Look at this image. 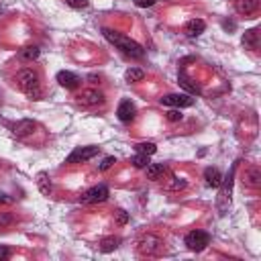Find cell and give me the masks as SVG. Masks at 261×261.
Masks as SVG:
<instances>
[{"label":"cell","instance_id":"obj_1","mask_svg":"<svg viewBox=\"0 0 261 261\" xmlns=\"http://www.w3.org/2000/svg\"><path fill=\"white\" fill-rule=\"evenodd\" d=\"M102 35L111 41L113 45H116L122 53H125V56H129L133 59H141L145 56V49L137 43V41H133V39H129L125 35H120V33H116L113 29H102Z\"/></svg>","mask_w":261,"mask_h":261},{"label":"cell","instance_id":"obj_2","mask_svg":"<svg viewBox=\"0 0 261 261\" xmlns=\"http://www.w3.org/2000/svg\"><path fill=\"white\" fill-rule=\"evenodd\" d=\"M17 84L19 88L29 96L31 100L41 98V84H39V74L35 70H21L17 74Z\"/></svg>","mask_w":261,"mask_h":261},{"label":"cell","instance_id":"obj_3","mask_svg":"<svg viewBox=\"0 0 261 261\" xmlns=\"http://www.w3.org/2000/svg\"><path fill=\"white\" fill-rule=\"evenodd\" d=\"M235 170L237 166H232L229 175L223 177V182H221V192H218V200H216V206H218V212L225 214L229 210V204H231V190H232V177H235Z\"/></svg>","mask_w":261,"mask_h":261},{"label":"cell","instance_id":"obj_4","mask_svg":"<svg viewBox=\"0 0 261 261\" xmlns=\"http://www.w3.org/2000/svg\"><path fill=\"white\" fill-rule=\"evenodd\" d=\"M186 247L190 251H204L206 247L210 245V235L208 232H204V231H192V232H188L186 235Z\"/></svg>","mask_w":261,"mask_h":261},{"label":"cell","instance_id":"obj_5","mask_svg":"<svg viewBox=\"0 0 261 261\" xmlns=\"http://www.w3.org/2000/svg\"><path fill=\"white\" fill-rule=\"evenodd\" d=\"M100 153V147H94V145H90V147H78V149H74L70 155H67V159H65V163H82V161H88V159H92V157H96Z\"/></svg>","mask_w":261,"mask_h":261},{"label":"cell","instance_id":"obj_6","mask_svg":"<svg viewBox=\"0 0 261 261\" xmlns=\"http://www.w3.org/2000/svg\"><path fill=\"white\" fill-rule=\"evenodd\" d=\"M108 194H111L108 188L104 184H100V186H94V188L86 190L84 194L80 196V200L84 202V204H98V202H104L108 198Z\"/></svg>","mask_w":261,"mask_h":261},{"label":"cell","instance_id":"obj_7","mask_svg":"<svg viewBox=\"0 0 261 261\" xmlns=\"http://www.w3.org/2000/svg\"><path fill=\"white\" fill-rule=\"evenodd\" d=\"M78 102L82 106H98V104H104V94L100 90H94V88H88V90H82L78 96Z\"/></svg>","mask_w":261,"mask_h":261},{"label":"cell","instance_id":"obj_8","mask_svg":"<svg viewBox=\"0 0 261 261\" xmlns=\"http://www.w3.org/2000/svg\"><path fill=\"white\" fill-rule=\"evenodd\" d=\"M139 251L143 255H159L163 251V241L153 235H147L139 241Z\"/></svg>","mask_w":261,"mask_h":261},{"label":"cell","instance_id":"obj_9","mask_svg":"<svg viewBox=\"0 0 261 261\" xmlns=\"http://www.w3.org/2000/svg\"><path fill=\"white\" fill-rule=\"evenodd\" d=\"M163 106H174V108H188L194 104V98L190 94H168L159 100Z\"/></svg>","mask_w":261,"mask_h":261},{"label":"cell","instance_id":"obj_10","mask_svg":"<svg viewBox=\"0 0 261 261\" xmlns=\"http://www.w3.org/2000/svg\"><path fill=\"white\" fill-rule=\"evenodd\" d=\"M116 116H118L120 122H131V120H135V116H137L135 104L131 100H122L118 104V108H116Z\"/></svg>","mask_w":261,"mask_h":261},{"label":"cell","instance_id":"obj_11","mask_svg":"<svg viewBox=\"0 0 261 261\" xmlns=\"http://www.w3.org/2000/svg\"><path fill=\"white\" fill-rule=\"evenodd\" d=\"M58 82H59V86L61 88H65V90H76L78 86H80V78L74 74V72H65V70H61V72H58Z\"/></svg>","mask_w":261,"mask_h":261},{"label":"cell","instance_id":"obj_12","mask_svg":"<svg viewBox=\"0 0 261 261\" xmlns=\"http://www.w3.org/2000/svg\"><path fill=\"white\" fill-rule=\"evenodd\" d=\"M259 8V0H235V10L239 15H253Z\"/></svg>","mask_w":261,"mask_h":261},{"label":"cell","instance_id":"obj_13","mask_svg":"<svg viewBox=\"0 0 261 261\" xmlns=\"http://www.w3.org/2000/svg\"><path fill=\"white\" fill-rule=\"evenodd\" d=\"M37 129V125L33 120H19L15 127H12V133H15L17 137H27V135H33Z\"/></svg>","mask_w":261,"mask_h":261},{"label":"cell","instance_id":"obj_14","mask_svg":"<svg viewBox=\"0 0 261 261\" xmlns=\"http://www.w3.org/2000/svg\"><path fill=\"white\" fill-rule=\"evenodd\" d=\"M37 186H39V192H41L43 196H49V194H51L53 186H51V177H49L47 172H39V174H37Z\"/></svg>","mask_w":261,"mask_h":261},{"label":"cell","instance_id":"obj_15","mask_svg":"<svg viewBox=\"0 0 261 261\" xmlns=\"http://www.w3.org/2000/svg\"><path fill=\"white\" fill-rule=\"evenodd\" d=\"M204 180H206V184H208L210 188H218V186H221V182H223V175H221V172H218L216 168H206L204 170Z\"/></svg>","mask_w":261,"mask_h":261},{"label":"cell","instance_id":"obj_16","mask_svg":"<svg viewBox=\"0 0 261 261\" xmlns=\"http://www.w3.org/2000/svg\"><path fill=\"white\" fill-rule=\"evenodd\" d=\"M204 29H206V23H204L202 19H192V21H188V25H186V33H188L190 37L202 35Z\"/></svg>","mask_w":261,"mask_h":261},{"label":"cell","instance_id":"obj_17","mask_svg":"<svg viewBox=\"0 0 261 261\" xmlns=\"http://www.w3.org/2000/svg\"><path fill=\"white\" fill-rule=\"evenodd\" d=\"M39 47H35V45H29V47H23L21 51H19V59L21 61H25V63H29V61H35L37 58H39Z\"/></svg>","mask_w":261,"mask_h":261},{"label":"cell","instance_id":"obj_18","mask_svg":"<svg viewBox=\"0 0 261 261\" xmlns=\"http://www.w3.org/2000/svg\"><path fill=\"white\" fill-rule=\"evenodd\" d=\"M245 184L251 188H259L261 186V172L257 168H249L245 172Z\"/></svg>","mask_w":261,"mask_h":261},{"label":"cell","instance_id":"obj_19","mask_svg":"<svg viewBox=\"0 0 261 261\" xmlns=\"http://www.w3.org/2000/svg\"><path fill=\"white\" fill-rule=\"evenodd\" d=\"M243 45L249 47V49H257L259 47V31L257 29H251L243 35Z\"/></svg>","mask_w":261,"mask_h":261},{"label":"cell","instance_id":"obj_20","mask_svg":"<svg viewBox=\"0 0 261 261\" xmlns=\"http://www.w3.org/2000/svg\"><path fill=\"white\" fill-rule=\"evenodd\" d=\"M177 82H180V86H182V88H186L190 94H200V88H198L196 84H192V80H190L184 72L177 74Z\"/></svg>","mask_w":261,"mask_h":261},{"label":"cell","instance_id":"obj_21","mask_svg":"<svg viewBox=\"0 0 261 261\" xmlns=\"http://www.w3.org/2000/svg\"><path fill=\"white\" fill-rule=\"evenodd\" d=\"M118 245H120V239L118 237H106V239L100 241V251L102 253H111V251L116 249Z\"/></svg>","mask_w":261,"mask_h":261},{"label":"cell","instance_id":"obj_22","mask_svg":"<svg viewBox=\"0 0 261 261\" xmlns=\"http://www.w3.org/2000/svg\"><path fill=\"white\" fill-rule=\"evenodd\" d=\"M145 170H147V177H149V180H159V175L166 172V166H163V163H149Z\"/></svg>","mask_w":261,"mask_h":261},{"label":"cell","instance_id":"obj_23","mask_svg":"<svg viewBox=\"0 0 261 261\" xmlns=\"http://www.w3.org/2000/svg\"><path fill=\"white\" fill-rule=\"evenodd\" d=\"M125 78H127V82H131V84H137V82H143L145 72L139 70V67H131V70H127Z\"/></svg>","mask_w":261,"mask_h":261},{"label":"cell","instance_id":"obj_24","mask_svg":"<svg viewBox=\"0 0 261 261\" xmlns=\"http://www.w3.org/2000/svg\"><path fill=\"white\" fill-rule=\"evenodd\" d=\"M137 153H143V155H153L157 151V145L155 143H137L135 145Z\"/></svg>","mask_w":261,"mask_h":261},{"label":"cell","instance_id":"obj_25","mask_svg":"<svg viewBox=\"0 0 261 261\" xmlns=\"http://www.w3.org/2000/svg\"><path fill=\"white\" fill-rule=\"evenodd\" d=\"M131 163H133V166L135 168H139V170H145L147 166H149V155H143V153H137L133 159H131Z\"/></svg>","mask_w":261,"mask_h":261},{"label":"cell","instance_id":"obj_26","mask_svg":"<svg viewBox=\"0 0 261 261\" xmlns=\"http://www.w3.org/2000/svg\"><path fill=\"white\" fill-rule=\"evenodd\" d=\"M12 223H15V216H12L10 212H0V229L10 227Z\"/></svg>","mask_w":261,"mask_h":261},{"label":"cell","instance_id":"obj_27","mask_svg":"<svg viewBox=\"0 0 261 261\" xmlns=\"http://www.w3.org/2000/svg\"><path fill=\"white\" fill-rule=\"evenodd\" d=\"M115 223L120 225V227H122V225H127V223H129V214H127L125 210H120V208H118V210L115 212Z\"/></svg>","mask_w":261,"mask_h":261},{"label":"cell","instance_id":"obj_28","mask_svg":"<svg viewBox=\"0 0 261 261\" xmlns=\"http://www.w3.org/2000/svg\"><path fill=\"white\" fill-rule=\"evenodd\" d=\"M115 163H116V159H115V157H104V159H102V163L98 166V170H100V172H106V170H111V168L115 166Z\"/></svg>","mask_w":261,"mask_h":261},{"label":"cell","instance_id":"obj_29","mask_svg":"<svg viewBox=\"0 0 261 261\" xmlns=\"http://www.w3.org/2000/svg\"><path fill=\"white\" fill-rule=\"evenodd\" d=\"M65 2L67 4H70L72 8H86L90 2H88V0H65Z\"/></svg>","mask_w":261,"mask_h":261},{"label":"cell","instance_id":"obj_30","mask_svg":"<svg viewBox=\"0 0 261 261\" xmlns=\"http://www.w3.org/2000/svg\"><path fill=\"white\" fill-rule=\"evenodd\" d=\"M168 120L175 122V120H182V113H180V108H174V111L168 113Z\"/></svg>","mask_w":261,"mask_h":261},{"label":"cell","instance_id":"obj_31","mask_svg":"<svg viewBox=\"0 0 261 261\" xmlns=\"http://www.w3.org/2000/svg\"><path fill=\"white\" fill-rule=\"evenodd\" d=\"M155 2H157V0H135V4L139 8H149V6H153Z\"/></svg>","mask_w":261,"mask_h":261},{"label":"cell","instance_id":"obj_32","mask_svg":"<svg viewBox=\"0 0 261 261\" xmlns=\"http://www.w3.org/2000/svg\"><path fill=\"white\" fill-rule=\"evenodd\" d=\"M10 257V249L8 247H2L0 245V261H4V259H8Z\"/></svg>","mask_w":261,"mask_h":261},{"label":"cell","instance_id":"obj_33","mask_svg":"<svg viewBox=\"0 0 261 261\" xmlns=\"http://www.w3.org/2000/svg\"><path fill=\"white\" fill-rule=\"evenodd\" d=\"M12 202V198H8L6 194H2V192H0V204H10Z\"/></svg>","mask_w":261,"mask_h":261}]
</instances>
